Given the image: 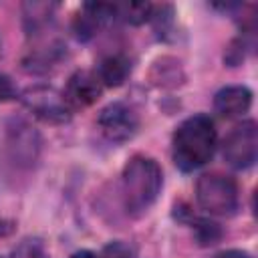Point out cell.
<instances>
[{
    "label": "cell",
    "instance_id": "cell-13",
    "mask_svg": "<svg viewBox=\"0 0 258 258\" xmlns=\"http://www.w3.org/2000/svg\"><path fill=\"white\" fill-rule=\"evenodd\" d=\"M117 18H123L129 24H143L151 18L153 6L149 2H129V4H115Z\"/></svg>",
    "mask_w": 258,
    "mask_h": 258
},
{
    "label": "cell",
    "instance_id": "cell-3",
    "mask_svg": "<svg viewBox=\"0 0 258 258\" xmlns=\"http://www.w3.org/2000/svg\"><path fill=\"white\" fill-rule=\"evenodd\" d=\"M196 200L214 216H232L238 210V185L222 173H204L196 183Z\"/></svg>",
    "mask_w": 258,
    "mask_h": 258
},
{
    "label": "cell",
    "instance_id": "cell-2",
    "mask_svg": "<svg viewBox=\"0 0 258 258\" xmlns=\"http://www.w3.org/2000/svg\"><path fill=\"white\" fill-rule=\"evenodd\" d=\"M163 175L155 159L145 155H133L121 173V191L125 210L131 216L147 212L161 191Z\"/></svg>",
    "mask_w": 258,
    "mask_h": 258
},
{
    "label": "cell",
    "instance_id": "cell-17",
    "mask_svg": "<svg viewBox=\"0 0 258 258\" xmlns=\"http://www.w3.org/2000/svg\"><path fill=\"white\" fill-rule=\"evenodd\" d=\"M16 97H18V93H16V87H14L12 79L0 73V103L12 101V99H16Z\"/></svg>",
    "mask_w": 258,
    "mask_h": 258
},
{
    "label": "cell",
    "instance_id": "cell-11",
    "mask_svg": "<svg viewBox=\"0 0 258 258\" xmlns=\"http://www.w3.org/2000/svg\"><path fill=\"white\" fill-rule=\"evenodd\" d=\"M52 8H54V4H46V2H26L24 4V24H26L28 34L40 32L50 22Z\"/></svg>",
    "mask_w": 258,
    "mask_h": 258
},
{
    "label": "cell",
    "instance_id": "cell-20",
    "mask_svg": "<svg viewBox=\"0 0 258 258\" xmlns=\"http://www.w3.org/2000/svg\"><path fill=\"white\" fill-rule=\"evenodd\" d=\"M71 258H97V254L91 252V250H79V252H75Z\"/></svg>",
    "mask_w": 258,
    "mask_h": 258
},
{
    "label": "cell",
    "instance_id": "cell-8",
    "mask_svg": "<svg viewBox=\"0 0 258 258\" xmlns=\"http://www.w3.org/2000/svg\"><path fill=\"white\" fill-rule=\"evenodd\" d=\"M103 93V85L97 77V73L91 71H77L64 89V99L69 101L71 109L75 107H89L93 105Z\"/></svg>",
    "mask_w": 258,
    "mask_h": 258
},
{
    "label": "cell",
    "instance_id": "cell-5",
    "mask_svg": "<svg viewBox=\"0 0 258 258\" xmlns=\"http://www.w3.org/2000/svg\"><path fill=\"white\" fill-rule=\"evenodd\" d=\"M222 153L224 159L236 167V169H246L254 165L258 157V129L254 121H242L232 131L226 135L222 143Z\"/></svg>",
    "mask_w": 258,
    "mask_h": 258
},
{
    "label": "cell",
    "instance_id": "cell-1",
    "mask_svg": "<svg viewBox=\"0 0 258 258\" xmlns=\"http://www.w3.org/2000/svg\"><path fill=\"white\" fill-rule=\"evenodd\" d=\"M216 127L208 115L187 117L173 133L171 153L181 171H194L210 161L216 149Z\"/></svg>",
    "mask_w": 258,
    "mask_h": 258
},
{
    "label": "cell",
    "instance_id": "cell-18",
    "mask_svg": "<svg viewBox=\"0 0 258 258\" xmlns=\"http://www.w3.org/2000/svg\"><path fill=\"white\" fill-rule=\"evenodd\" d=\"M103 258H131V250L123 242H111L103 250Z\"/></svg>",
    "mask_w": 258,
    "mask_h": 258
},
{
    "label": "cell",
    "instance_id": "cell-4",
    "mask_svg": "<svg viewBox=\"0 0 258 258\" xmlns=\"http://www.w3.org/2000/svg\"><path fill=\"white\" fill-rule=\"evenodd\" d=\"M20 101L34 117H38L46 123H52V125L67 123L73 115V109H71L69 101L64 99V95L46 85L28 87L20 95Z\"/></svg>",
    "mask_w": 258,
    "mask_h": 258
},
{
    "label": "cell",
    "instance_id": "cell-12",
    "mask_svg": "<svg viewBox=\"0 0 258 258\" xmlns=\"http://www.w3.org/2000/svg\"><path fill=\"white\" fill-rule=\"evenodd\" d=\"M12 143H14L12 147H14V151H16V159L32 161V159L36 157V151H38V137H36L34 131H30V127L18 125Z\"/></svg>",
    "mask_w": 258,
    "mask_h": 258
},
{
    "label": "cell",
    "instance_id": "cell-6",
    "mask_svg": "<svg viewBox=\"0 0 258 258\" xmlns=\"http://www.w3.org/2000/svg\"><path fill=\"white\" fill-rule=\"evenodd\" d=\"M97 123L103 135L115 143L129 141L139 129V117L135 109L125 103H111L105 109H101Z\"/></svg>",
    "mask_w": 258,
    "mask_h": 258
},
{
    "label": "cell",
    "instance_id": "cell-16",
    "mask_svg": "<svg viewBox=\"0 0 258 258\" xmlns=\"http://www.w3.org/2000/svg\"><path fill=\"white\" fill-rule=\"evenodd\" d=\"M242 58H244V44H242V40H234V42L226 48L224 60H226L230 67H236V64L242 62Z\"/></svg>",
    "mask_w": 258,
    "mask_h": 258
},
{
    "label": "cell",
    "instance_id": "cell-10",
    "mask_svg": "<svg viewBox=\"0 0 258 258\" xmlns=\"http://www.w3.org/2000/svg\"><path fill=\"white\" fill-rule=\"evenodd\" d=\"M129 71H131V62L127 56L111 54V56H105L101 60L97 77H99L101 85H105V87H119L129 77Z\"/></svg>",
    "mask_w": 258,
    "mask_h": 258
},
{
    "label": "cell",
    "instance_id": "cell-19",
    "mask_svg": "<svg viewBox=\"0 0 258 258\" xmlns=\"http://www.w3.org/2000/svg\"><path fill=\"white\" fill-rule=\"evenodd\" d=\"M214 258H252V256L244 250H224V252L216 254Z\"/></svg>",
    "mask_w": 258,
    "mask_h": 258
},
{
    "label": "cell",
    "instance_id": "cell-9",
    "mask_svg": "<svg viewBox=\"0 0 258 258\" xmlns=\"http://www.w3.org/2000/svg\"><path fill=\"white\" fill-rule=\"evenodd\" d=\"M250 105H252V93H250V89H246L242 85L224 87L214 97L216 113H220L222 117H228V119L244 115L250 109Z\"/></svg>",
    "mask_w": 258,
    "mask_h": 258
},
{
    "label": "cell",
    "instance_id": "cell-7",
    "mask_svg": "<svg viewBox=\"0 0 258 258\" xmlns=\"http://www.w3.org/2000/svg\"><path fill=\"white\" fill-rule=\"evenodd\" d=\"M117 18L115 4H85L83 10L73 20V30L79 40H89L97 34L99 28Z\"/></svg>",
    "mask_w": 258,
    "mask_h": 258
},
{
    "label": "cell",
    "instance_id": "cell-14",
    "mask_svg": "<svg viewBox=\"0 0 258 258\" xmlns=\"http://www.w3.org/2000/svg\"><path fill=\"white\" fill-rule=\"evenodd\" d=\"M194 234L202 246H212L222 238L220 226L216 222H210V220H198L194 226Z\"/></svg>",
    "mask_w": 258,
    "mask_h": 258
},
{
    "label": "cell",
    "instance_id": "cell-15",
    "mask_svg": "<svg viewBox=\"0 0 258 258\" xmlns=\"http://www.w3.org/2000/svg\"><path fill=\"white\" fill-rule=\"evenodd\" d=\"M10 258H48L44 246L38 240H22L10 254Z\"/></svg>",
    "mask_w": 258,
    "mask_h": 258
}]
</instances>
